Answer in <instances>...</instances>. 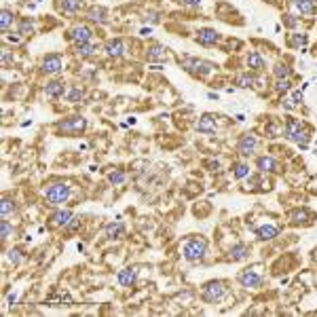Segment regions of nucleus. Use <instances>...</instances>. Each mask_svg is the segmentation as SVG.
Segmentation results:
<instances>
[{
  "label": "nucleus",
  "instance_id": "nucleus-13",
  "mask_svg": "<svg viewBox=\"0 0 317 317\" xmlns=\"http://www.w3.org/2000/svg\"><path fill=\"white\" fill-rule=\"evenodd\" d=\"M104 51H106L108 57H120L123 55V51H125V44H123L120 38H110V40L104 44Z\"/></svg>",
  "mask_w": 317,
  "mask_h": 317
},
{
  "label": "nucleus",
  "instance_id": "nucleus-30",
  "mask_svg": "<svg viewBox=\"0 0 317 317\" xmlns=\"http://www.w3.org/2000/svg\"><path fill=\"white\" fill-rule=\"evenodd\" d=\"M32 32H34V23H32L30 19H21L17 25V34L19 36H30Z\"/></svg>",
  "mask_w": 317,
  "mask_h": 317
},
{
  "label": "nucleus",
  "instance_id": "nucleus-11",
  "mask_svg": "<svg viewBox=\"0 0 317 317\" xmlns=\"http://www.w3.org/2000/svg\"><path fill=\"white\" fill-rule=\"evenodd\" d=\"M218 38H220V34L216 30H212V28H201L199 32H197V42L205 44V47L216 44V42H218Z\"/></svg>",
  "mask_w": 317,
  "mask_h": 317
},
{
  "label": "nucleus",
  "instance_id": "nucleus-29",
  "mask_svg": "<svg viewBox=\"0 0 317 317\" xmlns=\"http://www.w3.org/2000/svg\"><path fill=\"white\" fill-rule=\"evenodd\" d=\"M80 2H82V0H61L59 9L63 13H70V15H72V13H76V11L80 9Z\"/></svg>",
  "mask_w": 317,
  "mask_h": 317
},
{
  "label": "nucleus",
  "instance_id": "nucleus-39",
  "mask_svg": "<svg viewBox=\"0 0 317 317\" xmlns=\"http://www.w3.org/2000/svg\"><path fill=\"white\" fill-rule=\"evenodd\" d=\"M290 80L288 79H277V85H275V89L277 91H290Z\"/></svg>",
  "mask_w": 317,
  "mask_h": 317
},
{
  "label": "nucleus",
  "instance_id": "nucleus-3",
  "mask_svg": "<svg viewBox=\"0 0 317 317\" xmlns=\"http://www.w3.org/2000/svg\"><path fill=\"white\" fill-rule=\"evenodd\" d=\"M85 127H87V120L82 117H70V119L59 120L55 129H57V133H61V136L74 138V136H80V133L85 131Z\"/></svg>",
  "mask_w": 317,
  "mask_h": 317
},
{
  "label": "nucleus",
  "instance_id": "nucleus-21",
  "mask_svg": "<svg viewBox=\"0 0 317 317\" xmlns=\"http://www.w3.org/2000/svg\"><path fill=\"white\" fill-rule=\"evenodd\" d=\"M197 131L201 133H214L216 131V120L214 117H209V114H203L199 119V123H197Z\"/></svg>",
  "mask_w": 317,
  "mask_h": 317
},
{
  "label": "nucleus",
  "instance_id": "nucleus-37",
  "mask_svg": "<svg viewBox=\"0 0 317 317\" xmlns=\"http://www.w3.org/2000/svg\"><path fill=\"white\" fill-rule=\"evenodd\" d=\"M304 44H307V36L304 34H294L290 38V47H294V49H300Z\"/></svg>",
  "mask_w": 317,
  "mask_h": 317
},
{
  "label": "nucleus",
  "instance_id": "nucleus-28",
  "mask_svg": "<svg viewBox=\"0 0 317 317\" xmlns=\"http://www.w3.org/2000/svg\"><path fill=\"white\" fill-rule=\"evenodd\" d=\"M13 212H15V201H13L11 197H4L2 203H0V216L6 218V216L13 214Z\"/></svg>",
  "mask_w": 317,
  "mask_h": 317
},
{
  "label": "nucleus",
  "instance_id": "nucleus-41",
  "mask_svg": "<svg viewBox=\"0 0 317 317\" xmlns=\"http://www.w3.org/2000/svg\"><path fill=\"white\" fill-rule=\"evenodd\" d=\"M201 2H203V0H182L184 6H199Z\"/></svg>",
  "mask_w": 317,
  "mask_h": 317
},
{
  "label": "nucleus",
  "instance_id": "nucleus-18",
  "mask_svg": "<svg viewBox=\"0 0 317 317\" xmlns=\"http://www.w3.org/2000/svg\"><path fill=\"white\" fill-rule=\"evenodd\" d=\"M146 59L148 61H165L167 59V51H165V47H161V44H152V47H148V51H146Z\"/></svg>",
  "mask_w": 317,
  "mask_h": 317
},
{
  "label": "nucleus",
  "instance_id": "nucleus-4",
  "mask_svg": "<svg viewBox=\"0 0 317 317\" xmlns=\"http://www.w3.org/2000/svg\"><path fill=\"white\" fill-rule=\"evenodd\" d=\"M44 197H47L51 205H61V203H66L70 199V186L66 182H55L44 190Z\"/></svg>",
  "mask_w": 317,
  "mask_h": 317
},
{
  "label": "nucleus",
  "instance_id": "nucleus-15",
  "mask_svg": "<svg viewBox=\"0 0 317 317\" xmlns=\"http://www.w3.org/2000/svg\"><path fill=\"white\" fill-rule=\"evenodd\" d=\"M72 212L70 209H57V212L51 216V224L53 226H68L70 222H72Z\"/></svg>",
  "mask_w": 317,
  "mask_h": 317
},
{
  "label": "nucleus",
  "instance_id": "nucleus-12",
  "mask_svg": "<svg viewBox=\"0 0 317 317\" xmlns=\"http://www.w3.org/2000/svg\"><path fill=\"white\" fill-rule=\"evenodd\" d=\"M87 17L91 19L93 23H99V25L110 21V15H108V11L104 9V6H91V9L87 11Z\"/></svg>",
  "mask_w": 317,
  "mask_h": 317
},
{
  "label": "nucleus",
  "instance_id": "nucleus-35",
  "mask_svg": "<svg viewBox=\"0 0 317 317\" xmlns=\"http://www.w3.org/2000/svg\"><path fill=\"white\" fill-rule=\"evenodd\" d=\"M125 178H127V176H125V171L114 169V171H110V174H108V182L117 186V184H123V182H125Z\"/></svg>",
  "mask_w": 317,
  "mask_h": 317
},
{
  "label": "nucleus",
  "instance_id": "nucleus-26",
  "mask_svg": "<svg viewBox=\"0 0 317 317\" xmlns=\"http://www.w3.org/2000/svg\"><path fill=\"white\" fill-rule=\"evenodd\" d=\"M288 218H290L292 224H300V222L309 220V212H307V209H292Z\"/></svg>",
  "mask_w": 317,
  "mask_h": 317
},
{
  "label": "nucleus",
  "instance_id": "nucleus-10",
  "mask_svg": "<svg viewBox=\"0 0 317 317\" xmlns=\"http://www.w3.org/2000/svg\"><path fill=\"white\" fill-rule=\"evenodd\" d=\"M61 68H63V63H61V57L59 55H47L42 59V72L44 74L55 76V74L61 72Z\"/></svg>",
  "mask_w": 317,
  "mask_h": 317
},
{
  "label": "nucleus",
  "instance_id": "nucleus-34",
  "mask_svg": "<svg viewBox=\"0 0 317 317\" xmlns=\"http://www.w3.org/2000/svg\"><path fill=\"white\" fill-rule=\"evenodd\" d=\"M82 98H85V91L79 89V87H72V89H68L66 91V99L68 101H80Z\"/></svg>",
  "mask_w": 317,
  "mask_h": 317
},
{
  "label": "nucleus",
  "instance_id": "nucleus-44",
  "mask_svg": "<svg viewBox=\"0 0 317 317\" xmlns=\"http://www.w3.org/2000/svg\"><path fill=\"white\" fill-rule=\"evenodd\" d=\"M146 19H150V21H158V15H157V13H150Z\"/></svg>",
  "mask_w": 317,
  "mask_h": 317
},
{
  "label": "nucleus",
  "instance_id": "nucleus-25",
  "mask_svg": "<svg viewBox=\"0 0 317 317\" xmlns=\"http://www.w3.org/2000/svg\"><path fill=\"white\" fill-rule=\"evenodd\" d=\"M256 167L260 171H277V163H275V158H271V157H258Z\"/></svg>",
  "mask_w": 317,
  "mask_h": 317
},
{
  "label": "nucleus",
  "instance_id": "nucleus-6",
  "mask_svg": "<svg viewBox=\"0 0 317 317\" xmlns=\"http://www.w3.org/2000/svg\"><path fill=\"white\" fill-rule=\"evenodd\" d=\"M182 68L186 70V72L195 74V76H205V74H209L214 70V63L203 61V59H195V57H184Z\"/></svg>",
  "mask_w": 317,
  "mask_h": 317
},
{
  "label": "nucleus",
  "instance_id": "nucleus-43",
  "mask_svg": "<svg viewBox=\"0 0 317 317\" xmlns=\"http://www.w3.org/2000/svg\"><path fill=\"white\" fill-rule=\"evenodd\" d=\"M205 167H216L218 169V161H205Z\"/></svg>",
  "mask_w": 317,
  "mask_h": 317
},
{
  "label": "nucleus",
  "instance_id": "nucleus-1",
  "mask_svg": "<svg viewBox=\"0 0 317 317\" xmlns=\"http://www.w3.org/2000/svg\"><path fill=\"white\" fill-rule=\"evenodd\" d=\"M285 138L292 139V142H296L298 146H302V148H307V144H309V131H307V127H304L300 120H296V119H290L288 123H285Z\"/></svg>",
  "mask_w": 317,
  "mask_h": 317
},
{
  "label": "nucleus",
  "instance_id": "nucleus-32",
  "mask_svg": "<svg viewBox=\"0 0 317 317\" xmlns=\"http://www.w3.org/2000/svg\"><path fill=\"white\" fill-rule=\"evenodd\" d=\"M273 74H275L277 79H288V76L292 74V68L288 66V63H277V66L273 68Z\"/></svg>",
  "mask_w": 317,
  "mask_h": 317
},
{
  "label": "nucleus",
  "instance_id": "nucleus-2",
  "mask_svg": "<svg viewBox=\"0 0 317 317\" xmlns=\"http://www.w3.org/2000/svg\"><path fill=\"white\" fill-rule=\"evenodd\" d=\"M205 252H207V241L201 239V237H190L182 247V254H184V258H186L188 262H197V260H201L203 256H205Z\"/></svg>",
  "mask_w": 317,
  "mask_h": 317
},
{
  "label": "nucleus",
  "instance_id": "nucleus-5",
  "mask_svg": "<svg viewBox=\"0 0 317 317\" xmlns=\"http://www.w3.org/2000/svg\"><path fill=\"white\" fill-rule=\"evenodd\" d=\"M226 283L224 281H207L201 290V296L205 302H220L226 296Z\"/></svg>",
  "mask_w": 317,
  "mask_h": 317
},
{
  "label": "nucleus",
  "instance_id": "nucleus-17",
  "mask_svg": "<svg viewBox=\"0 0 317 317\" xmlns=\"http://www.w3.org/2000/svg\"><path fill=\"white\" fill-rule=\"evenodd\" d=\"M277 235H279V228L275 224H262L256 228V237L262 241H271V239H275Z\"/></svg>",
  "mask_w": 317,
  "mask_h": 317
},
{
  "label": "nucleus",
  "instance_id": "nucleus-46",
  "mask_svg": "<svg viewBox=\"0 0 317 317\" xmlns=\"http://www.w3.org/2000/svg\"><path fill=\"white\" fill-rule=\"evenodd\" d=\"M315 190H317V188H315Z\"/></svg>",
  "mask_w": 317,
  "mask_h": 317
},
{
  "label": "nucleus",
  "instance_id": "nucleus-16",
  "mask_svg": "<svg viewBox=\"0 0 317 317\" xmlns=\"http://www.w3.org/2000/svg\"><path fill=\"white\" fill-rule=\"evenodd\" d=\"M44 93L49 95V98H61L63 93H66V82L63 80H51L44 85Z\"/></svg>",
  "mask_w": 317,
  "mask_h": 317
},
{
  "label": "nucleus",
  "instance_id": "nucleus-20",
  "mask_svg": "<svg viewBox=\"0 0 317 317\" xmlns=\"http://www.w3.org/2000/svg\"><path fill=\"white\" fill-rule=\"evenodd\" d=\"M247 68L254 70V72H260V70H264V59H262V55L256 53V51H250L247 53Z\"/></svg>",
  "mask_w": 317,
  "mask_h": 317
},
{
  "label": "nucleus",
  "instance_id": "nucleus-9",
  "mask_svg": "<svg viewBox=\"0 0 317 317\" xmlns=\"http://www.w3.org/2000/svg\"><path fill=\"white\" fill-rule=\"evenodd\" d=\"M256 146H258L256 136H252V133H243V136L239 138V142H237V150H239L243 157H250V155H254Z\"/></svg>",
  "mask_w": 317,
  "mask_h": 317
},
{
  "label": "nucleus",
  "instance_id": "nucleus-27",
  "mask_svg": "<svg viewBox=\"0 0 317 317\" xmlns=\"http://www.w3.org/2000/svg\"><path fill=\"white\" fill-rule=\"evenodd\" d=\"M95 51H98V47H95V44H91V40L82 42V44H76V53H79L80 57H91Z\"/></svg>",
  "mask_w": 317,
  "mask_h": 317
},
{
  "label": "nucleus",
  "instance_id": "nucleus-45",
  "mask_svg": "<svg viewBox=\"0 0 317 317\" xmlns=\"http://www.w3.org/2000/svg\"><path fill=\"white\" fill-rule=\"evenodd\" d=\"M139 34H142V36H148V34H150V28H144L142 32H139Z\"/></svg>",
  "mask_w": 317,
  "mask_h": 317
},
{
  "label": "nucleus",
  "instance_id": "nucleus-23",
  "mask_svg": "<svg viewBox=\"0 0 317 317\" xmlns=\"http://www.w3.org/2000/svg\"><path fill=\"white\" fill-rule=\"evenodd\" d=\"M258 82H262V80H258L256 76H252V74H237L235 76V85H237L239 89L254 87V85H258Z\"/></svg>",
  "mask_w": 317,
  "mask_h": 317
},
{
  "label": "nucleus",
  "instance_id": "nucleus-24",
  "mask_svg": "<svg viewBox=\"0 0 317 317\" xmlns=\"http://www.w3.org/2000/svg\"><path fill=\"white\" fill-rule=\"evenodd\" d=\"M292 4L296 6V11H300V15H311L315 11L313 0H292Z\"/></svg>",
  "mask_w": 317,
  "mask_h": 317
},
{
  "label": "nucleus",
  "instance_id": "nucleus-8",
  "mask_svg": "<svg viewBox=\"0 0 317 317\" xmlns=\"http://www.w3.org/2000/svg\"><path fill=\"white\" fill-rule=\"evenodd\" d=\"M237 281L243 285V288H247V290H254V288H258L260 283H262V275L260 273H256V271H241L239 275H237Z\"/></svg>",
  "mask_w": 317,
  "mask_h": 317
},
{
  "label": "nucleus",
  "instance_id": "nucleus-7",
  "mask_svg": "<svg viewBox=\"0 0 317 317\" xmlns=\"http://www.w3.org/2000/svg\"><path fill=\"white\" fill-rule=\"evenodd\" d=\"M91 38H93V32H91V28H87V25H82V23L74 25V28L68 32V40H72L74 44L89 42V40H91Z\"/></svg>",
  "mask_w": 317,
  "mask_h": 317
},
{
  "label": "nucleus",
  "instance_id": "nucleus-22",
  "mask_svg": "<svg viewBox=\"0 0 317 317\" xmlns=\"http://www.w3.org/2000/svg\"><path fill=\"white\" fill-rule=\"evenodd\" d=\"M104 233L108 239H120L125 235V226L120 224V222H110V224H106Z\"/></svg>",
  "mask_w": 317,
  "mask_h": 317
},
{
  "label": "nucleus",
  "instance_id": "nucleus-14",
  "mask_svg": "<svg viewBox=\"0 0 317 317\" xmlns=\"http://www.w3.org/2000/svg\"><path fill=\"white\" fill-rule=\"evenodd\" d=\"M136 279H138V271L136 269H123V271H119V275H117V281L123 285V288H131L133 283H136Z\"/></svg>",
  "mask_w": 317,
  "mask_h": 317
},
{
  "label": "nucleus",
  "instance_id": "nucleus-40",
  "mask_svg": "<svg viewBox=\"0 0 317 317\" xmlns=\"http://www.w3.org/2000/svg\"><path fill=\"white\" fill-rule=\"evenodd\" d=\"M283 21H285V25H288V28H296L298 19L294 15H283Z\"/></svg>",
  "mask_w": 317,
  "mask_h": 317
},
{
  "label": "nucleus",
  "instance_id": "nucleus-36",
  "mask_svg": "<svg viewBox=\"0 0 317 317\" xmlns=\"http://www.w3.org/2000/svg\"><path fill=\"white\" fill-rule=\"evenodd\" d=\"M13 233V226L9 224V220H0V239H9Z\"/></svg>",
  "mask_w": 317,
  "mask_h": 317
},
{
  "label": "nucleus",
  "instance_id": "nucleus-38",
  "mask_svg": "<svg viewBox=\"0 0 317 317\" xmlns=\"http://www.w3.org/2000/svg\"><path fill=\"white\" fill-rule=\"evenodd\" d=\"M9 260L13 264H19L23 260V250H19V247H15V250H9Z\"/></svg>",
  "mask_w": 317,
  "mask_h": 317
},
{
  "label": "nucleus",
  "instance_id": "nucleus-42",
  "mask_svg": "<svg viewBox=\"0 0 317 317\" xmlns=\"http://www.w3.org/2000/svg\"><path fill=\"white\" fill-rule=\"evenodd\" d=\"M283 106L288 108V110H292V108L296 106V101H294V99H283Z\"/></svg>",
  "mask_w": 317,
  "mask_h": 317
},
{
  "label": "nucleus",
  "instance_id": "nucleus-31",
  "mask_svg": "<svg viewBox=\"0 0 317 317\" xmlns=\"http://www.w3.org/2000/svg\"><path fill=\"white\" fill-rule=\"evenodd\" d=\"M13 11H9V9H2V13H0V28H2V32H6L9 30V25H11V21H13Z\"/></svg>",
  "mask_w": 317,
  "mask_h": 317
},
{
  "label": "nucleus",
  "instance_id": "nucleus-33",
  "mask_svg": "<svg viewBox=\"0 0 317 317\" xmlns=\"http://www.w3.org/2000/svg\"><path fill=\"white\" fill-rule=\"evenodd\" d=\"M233 176L237 178V180H243V178H247V176H250V165H245V163H237V165H235Z\"/></svg>",
  "mask_w": 317,
  "mask_h": 317
},
{
  "label": "nucleus",
  "instance_id": "nucleus-19",
  "mask_svg": "<svg viewBox=\"0 0 317 317\" xmlns=\"http://www.w3.org/2000/svg\"><path fill=\"white\" fill-rule=\"evenodd\" d=\"M250 256V250H247L245 243H235L231 250H228V258L235 260V262H239V260H245Z\"/></svg>",
  "mask_w": 317,
  "mask_h": 317
}]
</instances>
